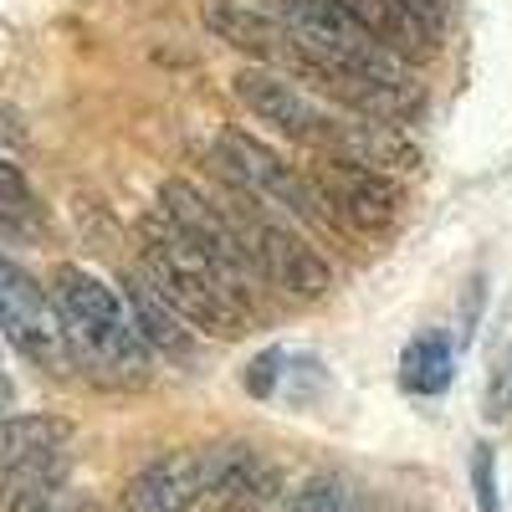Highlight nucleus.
<instances>
[{
    "instance_id": "obj_19",
    "label": "nucleus",
    "mask_w": 512,
    "mask_h": 512,
    "mask_svg": "<svg viewBox=\"0 0 512 512\" xmlns=\"http://www.w3.org/2000/svg\"><path fill=\"white\" fill-rule=\"evenodd\" d=\"M405 6H410V11H415L425 26H431L436 36L446 31V16H451V6H446V0H405Z\"/></svg>"
},
{
    "instance_id": "obj_20",
    "label": "nucleus",
    "mask_w": 512,
    "mask_h": 512,
    "mask_svg": "<svg viewBox=\"0 0 512 512\" xmlns=\"http://www.w3.org/2000/svg\"><path fill=\"white\" fill-rule=\"evenodd\" d=\"M11 410H16V384H11L6 374H0V420H6Z\"/></svg>"
},
{
    "instance_id": "obj_2",
    "label": "nucleus",
    "mask_w": 512,
    "mask_h": 512,
    "mask_svg": "<svg viewBox=\"0 0 512 512\" xmlns=\"http://www.w3.org/2000/svg\"><path fill=\"white\" fill-rule=\"evenodd\" d=\"M0 333L36 369L67 374L77 364V349H72V333L62 323L57 297L41 292V282L26 267H16L11 256H0Z\"/></svg>"
},
{
    "instance_id": "obj_4",
    "label": "nucleus",
    "mask_w": 512,
    "mask_h": 512,
    "mask_svg": "<svg viewBox=\"0 0 512 512\" xmlns=\"http://www.w3.org/2000/svg\"><path fill=\"white\" fill-rule=\"evenodd\" d=\"M308 180L318 190V200L328 205V216L338 226H349L354 236H384L400 221V185L390 169H374L359 159H338V154H318Z\"/></svg>"
},
{
    "instance_id": "obj_16",
    "label": "nucleus",
    "mask_w": 512,
    "mask_h": 512,
    "mask_svg": "<svg viewBox=\"0 0 512 512\" xmlns=\"http://www.w3.org/2000/svg\"><path fill=\"white\" fill-rule=\"evenodd\" d=\"M287 512H349V492H344L338 477H318V482H308L303 492H297V502Z\"/></svg>"
},
{
    "instance_id": "obj_21",
    "label": "nucleus",
    "mask_w": 512,
    "mask_h": 512,
    "mask_svg": "<svg viewBox=\"0 0 512 512\" xmlns=\"http://www.w3.org/2000/svg\"><path fill=\"white\" fill-rule=\"evenodd\" d=\"M6 497H16V477H11V472H0V502H6Z\"/></svg>"
},
{
    "instance_id": "obj_6",
    "label": "nucleus",
    "mask_w": 512,
    "mask_h": 512,
    "mask_svg": "<svg viewBox=\"0 0 512 512\" xmlns=\"http://www.w3.org/2000/svg\"><path fill=\"white\" fill-rule=\"evenodd\" d=\"M236 195H241L236 226L246 231V241L256 246V256H262V277L272 287H282L287 297H297V303H318V297L333 287V267L297 231H287L272 216H262L256 190H236Z\"/></svg>"
},
{
    "instance_id": "obj_15",
    "label": "nucleus",
    "mask_w": 512,
    "mask_h": 512,
    "mask_svg": "<svg viewBox=\"0 0 512 512\" xmlns=\"http://www.w3.org/2000/svg\"><path fill=\"white\" fill-rule=\"evenodd\" d=\"M11 512H77V497L57 482H26V487H16Z\"/></svg>"
},
{
    "instance_id": "obj_10",
    "label": "nucleus",
    "mask_w": 512,
    "mask_h": 512,
    "mask_svg": "<svg viewBox=\"0 0 512 512\" xmlns=\"http://www.w3.org/2000/svg\"><path fill=\"white\" fill-rule=\"evenodd\" d=\"M200 21H205L210 31H216V36L226 41V47L246 52L256 67H277V62H282V52H287V41H292V31H287L277 16L251 11V6H236V0H205Z\"/></svg>"
},
{
    "instance_id": "obj_1",
    "label": "nucleus",
    "mask_w": 512,
    "mask_h": 512,
    "mask_svg": "<svg viewBox=\"0 0 512 512\" xmlns=\"http://www.w3.org/2000/svg\"><path fill=\"white\" fill-rule=\"evenodd\" d=\"M52 297L62 308V323L72 333V349L77 359H93L98 369L118 374V379H134L144 384L149 374V344L139 338L134 318H128V303L88 267H72L62 262L52 272Z\"/></svg>"
},
{
    "instance_id": "obj_11",
    "label": "nucleus",
    "mask_w": 512,
    "mask_h": 512,
    "mask_svg": "<svg viewBox=\"0 0 512 512\" xmlns=\"http://www.w3.org/2000/svg\"><path fill=\"white\" fill-rule=\"evenodd\" d=\"M344 6L359 16V26L379 41V47L395 52L400 62H420L441 47V36L425 26L405 0H344Z\"/></svg>"
},
{
    "instance_id": "obj_9",
    "label": "nucleus",
    "mask_w": 512,
    "mask_h": 512,
    "mask_svg": "<svg viewBox=\"0 0 512 512\" xmlns=\"http://www.w3.org/2000/svg\"><path fill=\"white\" fill-rule=\"evenodd\" d=\"M123 303H128V318H134L139 338L164 354V359H195V328L169 308V297L149 282V272H123Z\"/></svg>"
},
{
    "instance_id": "obj_18",
    "label": "nucleus",
    "mask_w": 512,
    "mask_h": 512,
    "mask_svg": "<svg viewBox=\"0 0 512 512\" xmlns=\"http://www.w3.org/2000/svg\"><path fill=\"white\" fill-rule=\"evenodd\" d=\"M472 482H477V502H482V512H497V487H492V451H487V446H477V456H472Z\"/></svg>"
},
{
    "instance_id": "obj_5",
    "label": "nucleus",
    "mask_w": 512,
    "mask_h": 512,
    "mask_svg": "<svg viewBox=\"0 0 512 512\" xmlns=\"http://www.w3.org/2000/svg\"><path fill=\"white\" fill-rule=\"evenodd\" d=\"M231 88H236V98H241L246 113H256L262 123H272L277 134L297 139L303 149H313V154H338V149H344L349 118L323 113L308 93H297L282 72H272V67H241Z\"/></svg>"
},
{
    "instance_id": "obj_14",
    "label": "nucleus",
    "mask_w": 512,
    "mask_h": 512,
    "mask_svg": "<svg viewBox=\"0 0 512 512\" xmlns=\"http://www.w3.org/2000/svg\"><path fill=\"white\" fill-rule=\"evenodd\" d=\"M41 231L36 195H6L0 190V241H31Z\"/></svg>"
},
{
    "instance_id": "obj_3",
    "label": "nucleus",
    "mask_w": 512,
    "mask_h": 512,
    "mask_svg": "<svg viewBox=\"0 0 512 512\" xmlns=\"http://www.w3.org/2000/svg\"><path fill=\"white\" fill-rule=\"evenodd\" d=\"M216 149H221V154H216V164H210V169H221L236 190H256L262 200L292 210V216H303V221H313V226H323V231L338 226V221L328 216V205L318 200L313 180L297 175V164H287L277 149H267L256 134H246V128H226V134L216 139Z\"/></svg>"
},
{
    "instance_id": "obj_8",
    "label": "nucleus",
    "mask_w": 512,
    "mask_h": 512,
    "mask_svg": "<svg viewBox=\"0 0 512 512\" xmlns=\"http://www.w3.org/2000/svg\"><path fill=\"white\" fill-rule=\"evenodd\" d=\"M200 497H210V466L205 451H175L128 482L123 512H190Z\"/></svg>"
},
{
    "instance_id": "obj_13",
    "label": "nucleus",
    "mask_w": 512,
    "mask_h": 512,
    "mask_svg": "<svg viewBox=\"0 0 512 512\" xmlns=\"http://www.w3.org/2000/svg\"><path fill=\"white\" fill-rule=\"evenodd\" d=\"M451 369H456V359H451V344L441 333H425V338H415V344L405 349V359H400V384L410 395H441L446 384H451Z\"/></svg>"
},
{
    "instance_id": "obj_12",
    "label": "nucleus",
    "mask_w": 512,
    "mask_h": 512,
    "mask_svg": "<svg viewBox=\"0 0 512 512\" xmlns=\"http://www.w3.org/2000/svg\"><path fill=\"white\" fill-rule=\"evenodd\" d=\"M72 436V425L57 415H6L0 420V461L6 466H31V461H52Z\"/></svg>"
},
{
    "instance_id": "obj_7",
    "label": "nucleus",
    "mask_w": 512,
    "mask_h": 512,
    "mask_svg": "<svg viewBox=\"0 0 512 512\" xmlns=\"http://www.w3.org/2000/svg\"><path fill=\"white\" fill-rule=\"evenodd\" d=\"M159 210L169 221H180L205 251H216L226 267H236L246 282L251 277H262V256H256V246L246 241V231L236 226V216H226L221 205H210L190 180H164L159 190Z\"/></svg>"
},
{
    "instance_id": "obj_17",
    "label": "nucleus",
    "mask_w": 512,
    "mask_h": 512,
    "mask_svg": "<svg viewBox=\"0 0 512 512\" xmlns=\"http://www.w3.org/2000/svg\"><path fill=\"white\" fill-rule=\"evenodd\" d=\"M277 374H282V354L267 349L262 359H251V364H246V390H251L256 400H267V395L277 390Z\"/></svg>"
}]
</instances>
